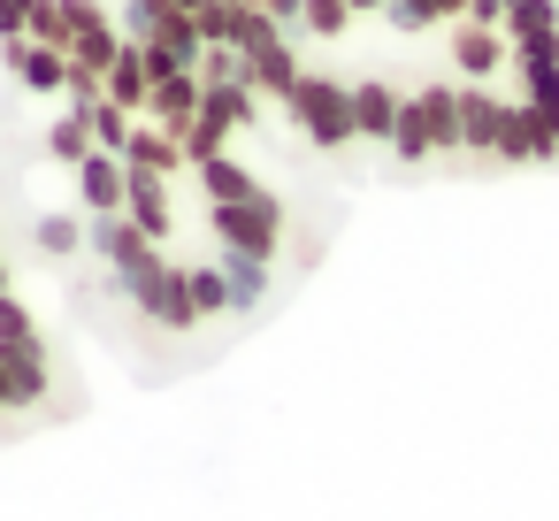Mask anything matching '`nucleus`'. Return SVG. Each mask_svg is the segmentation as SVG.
Here are the masks:
<instances>
[{"label": "nucleus", "instance_id": "f257e3e1", "mask_svg": "<svg viewBox=\"0 0 559 521\" xmlns=\"http://www.w3.org/2000/svg\"><path fill=\"white\" fill-rule=\"evenodd\" d=\"M47 391H55V353H47L39 307L24 292V269L9 253V230H0V422L39 414Z\"/></svg>", "mask_w": 559, "mask_h": 521}, {"label": "nucleus", "instance_id": "f03ea898", "mask_svg": "<svg viewBox=\"0 0 559 521\" xmlns=\"http://www.w3.org/2000/svg\"><path fill=\"white\" fill-rule=\"evenodd\" d=\"M261 9H284V0H261Z\"/></svg>", "mask_w": 559, "mask_h": 521}]
</instances>
